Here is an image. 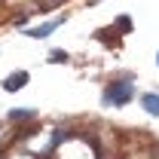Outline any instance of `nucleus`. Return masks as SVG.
Wrapping results in <instances>:
<instances>
[{
  "label": "nucleus",
  "mask_w": 159,
  "mask_h": 159,
  "mask_svg": "<svg viewBox=\"0 0 159 159\" xmlns=\"http://www.w3.org/2000/svg\"><path fill=\"white\" fill-rule=\"evenodd\" d=\"M31 116H34V110H12V113H9L12 122H19V119H31Z\"/></svg>",
  "instance_id": "6"
},
{
  "label": "nucleus",
  "mask_w": 159,
  "mask_h": 159,
  "mask_svg": "<svg viewBox=\"0 0 159 159\" xmlns=\"http://www.w3.org/2000/svg\"><path fill=\"white\" fill-rule=\"evenodd\" d=\"M141 104H144V110H147L150 116H159V95H156V92L141 95Z\"/></svg>",
  "instance_id": "4"
},
{
  "label": "nucleus",
  "mask_w": 159,
  "mask_h": 159,
  "mask_svg": "<svg viewBox=\"0 0 159 159\" xmlns=\"http://www.w3.org/2000/svg\"><path fill=\"white\" fill-rule=\"evenodd\" d=\"M61 25H64V19H52V21H46V25H40V28H34V31H28V37L43 40V37H49V34H55Z\"/></svg>",
  "instance_id": "2"
},
{
  "label": "nucleus",
  "mask_w": 159,
  "mask_h": 159,
  "mask_svg": "<svg viewBox=\"0 0 159 159\" xmlns=\"http://www.w3.org/2000/svg\"><path fill=\"white\" fill-rule=\"evenodd\" d=\"M49 61H55V64H64V61H67V52H64V49H52V52H49Z\"/></svg>",
  "instance_id": "5"
},
{
  "label": "nucleus",
  "mask_w": 159,
  "mask_h": 159,
  "mask_svg": "<svg viewBox=\"0 0 159 159\" xmlns=\"http://www.w3.org/2000/svg\"><path fill=\"white\" fill-rule=\"evenodd\" d=\"M156 64H159V55H156Z\"/></svg>",
  "instance_id": "7"
},
{
  "label": "nucleus",
  "mask_w": 159,
  "mask_h": 159,
  "mask_svg": "<svg viewBox=\"0 0 159 159\" xmlns=\"http://www.w3.org/2000/svg\"><path fill=\"white\" fill-rule=\"evenodd\" d=\"M25 83H28V70H16V74H9V77L3 80V89L6 92H19Z\"/></svg>",
  "instance_id": "3"
},
{
  "label": "nucleus",
  "mask_w": 159,
  "mask_h": 159,
  "mask_svg": "<svg viewBox=\"0 0 159 159\" xmlns=\"http://www.w3.org/2000/svg\"><path fill=\"white\" fill-rule=\"evenodd\" d=\"M135 98V86L132 83H110L104 89V104H113V107H122Z\"/></svg>",
  "instance_id": "1"
}]
</instances>
